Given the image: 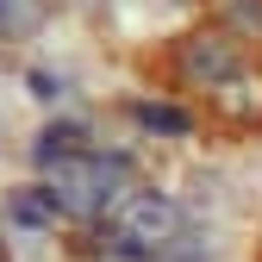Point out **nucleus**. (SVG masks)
<instances>
[{
  "label": "nucleus",
  "mask_w": 262,
  "mask_h": 262,
  "mask_svg": "<svg viewBox=\"0 0 262 262\" xmlns=\"http://www.w3.org/2000/svg\"><path fill=\"white\" fill-rule=\"evenodd\" d=\"M119 187H125V162L113 156H50V193H56V206H69V212H100L119 200Z\"/></svg>",
  "instance_id": "f257e3e1"
},
{
  "label": "nucleus",
  "mask_w": 262,
  "mask_h": 262,
  "mask_svg": "<svg viewBox=\"0 0 262 262\" xmlns=\"http://www.w3.org/2000/svg\"><path fill=\"white\" fill-rule=\"evenodd\" d=\"M175 225H181V212L169 206V200H156V193H138V200L125 206V219H119V250L131 256V250H162L175 237Z\"/></svg>",
  "instance_id": "f03ea898"
},
{
  "label": "nucleus",
  "mask_w": 262,
  "mask_h": 262,
  "mask_svg": "<svg viewBox=\"0 0 262 262\" xmlns=\"http://www.w3.org/2000/svg\"><path fill=\"white\" fill-rule=\"evenodd\" d=\"M138 119H144V125H156V131H187V119H181L175 106H138Z\"/></svg>",
  "instance_id": "7ed1b4c3"
}]
</instances>
